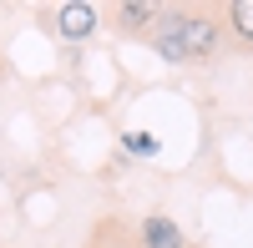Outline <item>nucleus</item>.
Listing matches in <instances>:
<instances>
[{
	"label": "nucleus",
	"instance_id": "nucleus-1",
	"mask_svg": "<svg viewBox=\"0 0 253 248\" xmlns=\"http://www.w3.org/2000/svg\"><path fill=\"white\" fill-rule=\"evenodd\" d=\"M177 41H182L187 61H213L223 46V26L208 10H177Z\"/></svg>",
	"mask_w": 253,
	"mask_h": 248
},
{
	"label": "nucleus",
	"instance_id": "nucleus-2",
	"mask_svg": "<svg viewBox=\"0 0 253 248\" xmlns=\"http://www.w3.org/2000/svg\"><path fill=\"white\" fill-rule=\"evenodd\" d=\"M56 31L66 41H86L96 31V5H86V0H71V5L56 10Z\"/></svg>",
	"mask_w": 253,
	"mask_h": 248
},
{
	"label": "nucleus",
	"instance_id": "nucleus-3",
	"mask_svg": "<svg viewBox=\"0 0 253 248\" xmlns=\"http://www.w3.org/2000/svg\"><path fill=\"white\" fill-rule=\"evenodd\" d=\"M157 56L167 61V66H187V51L177 41V10H162L157 15Z\"/></svg>",
	"mask_w": 253,
	"mask_h": 248
},
{
	"label": "nucleus",
	"instance_id": "nucleus-4",
	"mask_svg": "<svg viewBox=\"0 0 253 248\" xmlns=\"http://www.w3.org/2000/svg\"><path fill=\"white\" fill-rule=\"evenodd\" d=\"M142 248H187V243H182V228H177L172 218L152 213V218L142 223Z\"/></svg>",
	"mask_w": 253,
	"mask_h": 248
},
{
	"label": "nucleus",
	"instance_id": "nucleus-5",
	"mask_svg": "<svg viewBox=\"0 0 253 248\" xmlns=\"http://www.w3.org/2000/svg\"><path fill=\"white\" fill-rule=\"evenodd\" d=\"M157 15H162V10L147 5V0H122V5H117V26H122V31H147Z\"/></svg>",
	"mask_w": 253,
	"mask_h": 248
},
{
	"label": "nucleus",
	"instance_id": "nucleus-6",
	"mask_svg": "<svg viewBox=\"0 0 253 248\" xmlns=\"http://www.w3.org/2000/svg\"><path fill=\"white\" fill-rule=\"evenodd\" d=\"M223 15H228V31L238 36V46H253V0H233Z\"/></svg>",
	"mask_w": 253,
	"mask_h": 248
},
{
	"label": "nucleus",
	"instance_id": "nucleus-7",
	"mask_svg": "<svg viewBox=\"0 0 253 248\" xmlns=\"http://www.w3.org/2000/svg\"><path fill=\"white\" fill-rule=\"evenodd\" d=\"M126 152H132V157H152L157 152V137L152 132H126Z\"/></svg>",
	"mask_w": 253,
	"mask_h": 248
},
{
	"label": "nucleus",
	"instance_id": "nucleus-8",
	"mask_svg": "<svg viewBox=\"0 0 253 248\" xmlns=\"http://www.w3.org/2000/svg\"><path fill=\"white\" fill-rule=\"evenodd\" d=\"M91 248H107V233H101V238H96V243H91Z\"/></svg>",
	"mask_w": 253,
	"mask_h": 248
},
{
	"label": "nucleus",
	"instance_id": "nucleus-9",
	"mask_svg": "<svg viewBox=\"0 0 253 248\" xmlns=\"http://www.w3.org/2000/svg\"><path fill=\"white\" fill-rule=\"evenodd\" d=\"M187 248H198V243H187Z\"/></svg>",
	"mask_w": 253,
	"mask_h": 248
}]
</instances>
